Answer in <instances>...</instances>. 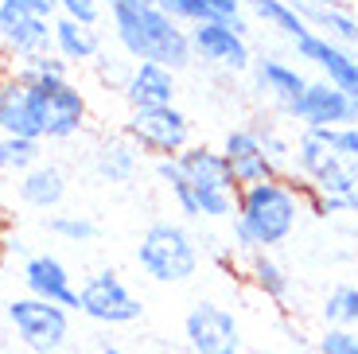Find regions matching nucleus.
I'll list each match as a JSON object with an SVG mask.
<instances>
[{"label":"nucleus","instance_id":"38","mask_svg":"<svg viewBox=\"0 0 358 354\" xmlns=\"http://www.w3.org/2000/svg\"><path fill=\"white\" fill-rule=\"evenodd\" d=\"M343 206H347V214H358V179H355V187H350L347 195H343Z\"/></svg>","mask_w":358,"mask_h":354},{"label":"nucleus","instance_id":"23","mask_svg":"<svg viewBox=\"0 0 358 354\" xmlns=\"http://www.w3.org/2000/svg\"><path fill=\"white\" fill-rule=\"evenodd\" d=\"M245 273H250V284L265 300H288V292H292V276L273 253H250Z\"/></svg>","mask_w":358,"mask_h":354},{"label":"nucleus","instance_id":"43","mask_svg":"<svg viewBox=\"0 0 358 354\" xmlns=\"http://www.w3.org/2000/svg\"><path fill=\"white\" fill-rule=\"evenodd\" d=\"M0 55H4V51H0Z\"/></svg>","mask_w":358,"mask_h":354},{"label":"nucleus","instance_id":"15","mask_svg":"<svg viewBox=\"0 0 358 354\" xmlns=\"http://www.w3.org/2000/svg\"><path fill=\"white\" fill-rule=\"evenodd\" d=\"M24 284H27V296L47 304H59V308H78V288L71 281V269L59 261L55 253H31L24 261Z\"/></svg>","mask_w":358,"mask_h":354},{"label":"nucleus","instance_id":"17","mask_svg":"<svg viewBox=\"0 0 358 354\" xmlns=\"http://www.w3.org/2000/svg\"><path fill=\"white\" fill-rule=\"evenodd\" d=\"M121 98L129 101V109H160V106H176L179 86H176V71L160 66V62H133L129 82L121 90Z\"/></svg>","mask_w":358,"mask_h":354},{"label":"nucleus","instance_id":"24","mask_svg":"<svg viewBox=\"0 0 358 354\" xmlns=\"http://www.w3.org/2000/svg\"><path fill=\"white\" fill-rule=\"evenodd\" d=\"M250 8H253V16H257L265 27H273V31L288 36L292 43L300 36H308V31H312V27H308V20L300 16V8H296L292 0H253Z\"/></svg>","mask_w":358,"mask_h":354},{"label":"nucleus","instance_id":"11","mask_svg":"<svg viewBox=\"0 0 358 354\" xmlns=\"http://www.w3.org/2000/svg\"><path fill=\"white\" fill-rule=\"evenodd\" d=\"M285 113L304 129H343V125H358V101L327 78H308L304 94Z\"/></svg>","mask_w":358,"mask_h":354},{"label":"nucleus","instance_id":"26","mask_svg":"<svg viewBox=\"0 0 358 354\" xmlns=\"http://www.w3.org/2000/svg\"><path fill=\"white\" fill-rule=\"evenodd\" d=\"M43 160V141H27V136H0V171H31Z\"/></svg>","mask_w":358,"mask_h":354},{"label":"nucleus","instance_id":"39","mask_svg":"<svg viewBox=\"0 0 358 354\" xmlns=\"http://www.w3.org/2000/svg\"><path fill=\"white\" fill-rule=\"evenodd\" d=\"M292 4H308V8H331V4H347V0H292Z\"/></svg>","mask_w":358,"mask_h":354},{"label":"nucleus","instance_id":"10","mask_svg":"<svg viewBox=\"0 0 358 354\" xmlns=\"http://www.w3.org/2000/svg\"><path fill=\"white\" fill-rule=\"evenodd\" d=\"M191 354H242V323L230 308L215 300H199L183 319Z\"/></svg>","mask_w":358,"mask_h":354},{"label":"nucleus","instance_id":"9","mask_svg":"<svg viewBox=\"0 0 358 354\" xmlns=\"http://www.w3.org/2000/svg\"><path fill=\"white\" fill-rule=\"evenodd\" d=\"M187 31H191V55L203 59L206 66H218L226 74L253 71L250 36H242L234 27V20H206V24H195Z\"/></svg>","mask_w":358,"mask_h":354},{"label":"nucleus","instance_id":"19","mask_svg":"<svg viewBox=\"0 0 358 354\" xmlns=\"http://www.w3.org/2000/svg\"><path fill=\"white\" fill-rule=\"evenodd\" d=\"M253 86H257V94H265V98H273L280 109H288L300 94H304L308 78L300 71H296L292 62L285 59H257L253 62Z\"/></svg>","mask_w":358,"mask_h":354},{"label":"nucleus","instance_id":"41","mask_svg":"<svg viewBox=\"0 0 358 354\" xmlns=\"http://www.w3.org/2000/svg\"><path fill=\"white\" fill-rule=\"evenodd\" d=\"M106 354H125V351H121V346H109V343H106Z\"/></svg>","mask_w":358,"mask_h":354},{"label":"nucleus","instance_id":"7","mask_svg":"<svg viewBox=\"0 0 358 354\" xmlns=\"http://www.w3.org/2000/svg\"><path fill=\"white\" fill-rule=\"evenodd\" d=\"M8 323L16 327L20 343L31 354H55L71 339V316L59 304L36 300V296H16L8 304Z\"/></svg>","mask_w":358,"mask_h":354},{"label":"nucleus","instance_id":"16","mask_svg":"<svg viewBox=\"0 0 358 354\" xmlns=\"http://www.w3.org/2000/svg\"><path fill=\"white\" fill-rule=\"evenodd\" d=\"M0 136H27L39 141L36 113H31V90L16 66L0 71Z\"/></svg>","mask_w":358,"mask_h":354},{"label":"nucleus","instance_id":"13","mask_svg":"<svg viewBox=\"0 0 358 354\" xmlns=\"http://www.w3.org/2000/svg\"><path fill=\"white\" fill-rule=\"evenodd\" d=\"M296 59L312 62L315 71L323 74V78L331 82V86H339L343 94H350V98L358 101V55L347 51V47L331 43V39H323L320 31H308V36H300L292 43Z\"/></svg>","mask_w":358,"mask_h":354},{"label":"nucleus","instance_id":"40","mask_svg":"<svg viewBox=\"0 0 358 354\" xmlns=\"http://www.w3.org/2000/svg\"><path fill=\"white\" fill-rule=\"evenodd\" d=\"M117 4H133V0H101V8H117Z\"/></svg>","mask_w":358,"mask_h":354},{"label":"nucleus","instance_id":"37","mask_svg":"<svg viewBox=\"0 0 358 354\" xmlns=\"http://www.w3.org/2000/svg\"><path fill=\"white\" fill-rule=\"evenodd\" d=\"M0 4H12V8H24V12H36V16H47V20L59 16L55 0H0Z\"/></svg>","mask_w":358,"mask_h":354},{"label":"nucleus","instance_id":"8","mask_svg":"<svg viewBox=\"0 0 358 354\" xmlns=\"http://www.w3.org/2000/svg\"><path fill=\"white\" fill-rule=\"evenodd\" d=\"M78 311L106 327H125V323L141 319L144 304L117 273H94L78 284Z\"/></svg>","mask_w":358,"mask_h":354},{"label":"nucleus","instance_id":"42","mask_svg":"<svg viewBox=\"0 0 358 354\" xmlns=\"http://www.w3.org/2000/svg\"><path fill=\"white\" fill-rule=\"evenodd\" d=\"M355 4H358V0H355Z\"/></svg>","mask_w":358,"mask_h":354},{"label":"nucleus","instance_id":"18","mask_svg":"<svg viewBox=\"0 0 358 354\" xmlns=\"http://www.w3.org/2000/svg\"><path fill=\"white\" fill-rule=\"evenodd\" d=\"M51 51L71 66H94L101 55V31L94 24H78V20L55 16V43Z\"/></svg>","mask_w":358,"mask_h":354},{"label":"nucleus","instance_id":"20","mask_svg":"<svg viewBox=\"0 0 358 354\" xmlns=\"http://www.w3.org/2000/svg\"><path fill=\"white\" fill-rule=\"evenodd\" d=\"M20 199L27 206H36V211H55V206L66 199V171L51 160H39L31 171L20 176Z\"/></svg>","mask_w":358,"mask_h":354},{"label":"nucleus","instance_id":"35","mask_svg":"<svg viewBox=\"0 0 358 354\" xmlns=\"http://www.w3.org/2000/svg\"><path fill=\"white\" fill-rule=\"evenodd\" d=\"M203 4L210 12V20H238L253 0H203Z\"/></svg>","mask_w":358,"mask_h":354},{"label":"nucleus","instance_id":"29","mask_svg":"<svg viewBox=\"0 0 358 354\" xmlns=\"http://www.w3.org/2000/svg\"><path fill=\"white\" fill-rule=\"evenodd\" d=\"M16 71L24 74V78L55 82V78H71V62H63L55 51H47V55H36V59H27V62H16Z\"/></svg>","mask_w":358,"mask_h":354},{"label":"nucleus","instance_id":"6","mask_svg":"<svg viewBox=\"0 0 358 354\" xmlns=\"http://www.w3.org/2000/svg\"><path fill=\"white\" fill-rule=\"evenodd\" d=\"M125 136L141 148V156L156 160H176L191 144V117L179 106H160V109H129L125 117Z\"/></svg>","mask_w":358,"mask_h":354},{"label":"nucleus","instance_id":"12","mask_svg":"<svg viewBox=\"0 0 358 354\" xmlns=\"http://www.w3.org/2000/svg\"><path fill=\"white\" fill-rule=\"evenodd\" d=\"M51 43H55V20L12 8V4H0V51L8 55V59L27 62V59H36V55H47Z\"/></svg>","mask_w":358,"mask_h":354},{"label":"nucleus","instance_id":"25","mask_svg":"<svg viewBox=\"0 0 358 354\" xmlns=\"http://www.w3.org/2000/svg\"><path fill=\"white\" fill-rule=\"evenodd\" d=\"M245 129L257 136V144L268 152V160H273V164H277V168L288 176V164H292V144H288V136L277 129V121H273V117H265V113H253Z\"/></svg>","mask_w":358,"mask_h":354},{"label":"nucleus","instance_id":"3","mask_svg":"<svg viewBox=\"0 0 358 354\" xmlns=\"http://www.w3.org/2000/svg\"><path fill=\"white\" fill-rule=\"evenodd\" d=\"M136 265L144 269V276H152L156 284H183L199 273L203 249H199L195 234L187 226H179V222H152L141 234Z\"/></svg>","mask_w":358,"mask_h":354},{"label":"nucleus","instance_id":"2","mask_svg":"<svg viewBox=\"0 0 358 354\" xmlns=\"http://www.w3.org/2000/svg\"><path fill=\"white\" fill-rule=\"evenodd\" d=\"M113 20V36L121 51L133 62H160L168 71H183L195 55H191V31L183 24L160 12L152 0H133V4H117L109 8Z\"/></svg>","mask_w":358,"mask_h":354},{"label":"nucleus","instance_id":"30","mask_svg":"<svg viewBox=\"0 0 358 354\" xmlns=\"http://www.w3.org/2000/svg\"><path fill=\"white\" fill-rule=\"evenodd\" d=\"M152 4L160 12H168V16L183 27H195V24H206V20H210L203 0H152Z\"/></svg>","mask_w":358,"mask_h":354},{"label":"nucleus","instance_id":"4","mask_svg":"<svg viewBox=\"0 0 358 354\" xmlns=\"http://www.w3.org/2000/svg\"><path fill=\"white\" fill-rule=\"evenodd\" d=\"M31 90V113H36L39 141H71L90 121V98L86 90L71 78H27Z\"/></svg>","mask_w":358,"mask_h":354},{"label":"nucleus","instance_id":"32","mask_svg":"<svg viewBox=\"0 0 358 354\" xmlns=\"http://www.w3.org/2000/svg\"><path fill=\"white\" fill-rule=\"evenodd\" d=\"M320 354H358V331L327 327L320 335Z\"/></svg>","mask_w":358,"mask_h":354},{"label":"nucleus","instance_id":"22","mask_svg":"<svg viewBox=\"0 0 358 354\" xmlns=\"http://www.w3.org/2000/svg\"><path fill=\"white\" fill-rule=\"evenodd\" d=\"M136 168H141V148H136L125 133L101 141L98 152H94V171H98L106 183H133Z\"/></svg>","mask_w":358,"mask_h":354},{"label":"nucleus","instance_id":"27","mask_svg":"<svg viewBox=\"0 0 358 354\" xmlns=\"http://www.w3.org/2000/svg\"><path fill=\"white\" fill-rule=\"evenodd\" d=\"M323 319L327 327H350L358 331V284H339L323 300Z\"/></svg>","mask_w":358,"mask_h":354},{"label":"nucleus","instance_id":"36","mask_svg":"<svg viewBox=\"0 0 358 354\" xmlns=\"http://www.w3.org/2000/svg\"><path fill=\"white\" fill-rule=\"evenodd\" d=\"M308 211L320 214V218H335V214H347V206H343V199H335V195H312L308 199Z\"/></svg>","mask_w":358,"mask_h":354},{"label":"nucleus","instance_id":"34","mask_svg":"<svg viewBox=\"0 0 358 354\" xmlns=\"http://www.w3.org/2000/svg\"><path fill=\"white\" fill-rule=\"evenodd\" d=\"M94 71H98V78L106 82V86L125 90L129 71H133V62H121V59H109V55H98V59H94Z\"/></svg>","mask_w":358,"mask_h":354},{"label":"nucleus","instance_id":"21","mask_svg":"<svg viewBox=\"0 0 358 354\" xmlns=\"http://www.w3.org/2000/svg\"><path fill=\"white\" fill-rule=\"evenodd\" d=\"M300 16L308 20L312 31H320L323 39H331V43L347 47L355 51L358 47V12L350 4H331V8H308V4H296Z\"/></svg>","mask_w":358,"mask_h":354},{"label":"nucleus","instance_id":"28","mask_svg":"<svg viewBox=\"0 0 358 354\" xmlns=\"http://www.w3.org/2000/svg\"><path fill=\"white\" fill-rule=\"evenodd\" d=\"M47 230H51L55 238L71 241V246H82V241L98 238V222L86 218V214H55V218L47 222Z\"/></svg>","mask_w":358,"mask_h":354},{"label":"nucleus","instance_id":"5","mask_svg":"<svg viewBox=\"0 0 358 354\" xmlns=\"http://www.w3.org/2000/svg\"><path fill=\"white\" fill-rule=\"evenodd\" d=\"M179 168L187 176L191 191H195V203L203 218H234V206H238V183H234V171L226 164L222 148H210V144H191L187 152H179Z\"/></svg>","mask_w":358,"mask_h":354},{"label":"nucleus","instance_id":"14","mask_svg":"<svg viewBox=\"0 0 358 354\" xmlns=\"http://www.w3.org/2000/svg\"><path fill=\"white\" fill-rule=\"evenodd\" d=\"M222 156L226 164H230L234 171V183H238V191L242 187H257V183H268V179H280L285 171L268 160V152L257 144V136L250 133V129H230V133L222 136Z\"/></svg>","mask_w":358,"mask_h":354},{"label":"nucleus","instance_id":"33","mask_svg":"<svg viewBox=\"0 0 358 354\" xmlns=\"http://www.w3.org/2000/svg\"><path fill=\"white\" fill-rule=\"evenodd\" d=\"M55 8H59V16L78 20V24L98 27V20H101V0H55Z\"/></svg>","mask_w":358,"mask_h":354},{"label":"nucleus","instance_id":"1","mask_svg":"<svg viewBox=\"0 0 358 354\" xmlns=\"http://www.w3.org/2000/svg\"><path fill=\"white\" fill-rule=\"evenodd\" d=\"M308 183L292 171L257 187H242L234 206V246L242 253H268L273 246H285L300 226V214L308 211Z\"/></svg>","mask_w":358,"mask_h":354},{"label":"nucleus","instance_id":"31","mask_svg":"<svg viewBox=\"0 0 358 354\" xmlns=\"http://www.w3.org/2000/svg\"><path fill=\"white\" fill-rule=\"evenodd\" d=\"M327 144H331V152L343 160V164L358 168V125H343V129H331V133H327Z\"/></svg>","mask_w":358,"mask_h":354}]
</instances>
